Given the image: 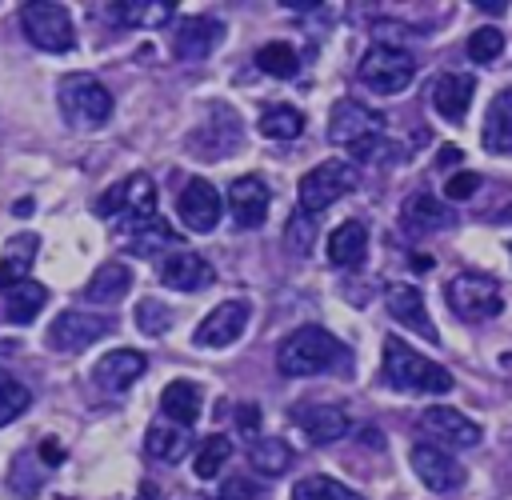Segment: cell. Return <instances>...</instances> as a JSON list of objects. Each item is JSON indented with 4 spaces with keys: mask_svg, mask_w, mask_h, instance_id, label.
Masks as SVG:
<instances>
[{
    "mask_svg": "<svg viewBox=\"0 0 512 500\" xmlns=\"http://www.w3.org/2000/svg\"><path fill=\"white\" fill-rule=\"evenodd\" d=\"M384 304H388V312H392L404 328H412V332H420L424 340L436 344V324H432V316H428V304H424V292H420V288H412V284H392V288L384 292Z\"/></svg>",
    "mask_w": 512,
    "mask_h": 500,
    "instance_id": "44dd1931",
    "label": "cell"
},
{
    "mask_svg": "<svg viewBox=\"0 0 512 500\" xmlns=\"http://www.w3.org/2000/svg\"><path fill=\"white\" fill-rule=\"evenodd\" d=\"M244 324H248V300H224L200 320L192 340H196V348H228L240 340Z\"/></svg>",
    "mask_w": 512,
    "mask_h": 500,
    "instance_id": "5bb4252c",
    "label": "cell"
},
{
    "mask_svg": "<svg viewBox=\"0 0 512 500\" xmlns=\"http://www.w3.org/2000/svg\"><path fill=\"white\" fill-rule=\"evenodd\" d=\"M312 216H304V212H296L292 220H288V248L292 252H308L312 248Z\"/></svg>",
    "mask_w": 512,
    "mask_h": 500,
    "instance_id": "ab89813d",
    "label": "cell"
},
{
    "mask_svg": "<svg viewBox=\"0 0 512 500\" xmlns=\"http://www.w3.org/2000/svg\"><path fill=\"white\" fill-rule=\"evenodd\" d=\"M352 348L344 340H336L328 328L304 324L296 332H288L276 348V368L284 376H320V372H336L348 368Z\"/></svg>",
    "mask_w": 512,
    "mask_h": 500,
    "instance_id": "6da1fadb",
    "label": "cell"
},
{
    "mask_svg": "<svg viewBox=\"0 0 512 500\" xmlns=\"http://www.w3.org/2000/svg\"><path fill=\"white\" fill-rule=\"evenodd\" d=\"M476 8H480V12H492V16L508 12V4H504V0H496V4H492V0H476Z\"/></svg>",
    "mask_w": 512,
    "mask_h": 500,
    "instance_id": "f6af8a7d",
    "label": "cell"
},
{
    "mask_svg": "<svg viewBox=\"0 0 512 500\" xmlns=\"http://www.w3.org/2000/svg\"><path fill=\"white\" fill-rule=\"evenodd\" d=\"M40 460L56 468V464L64 460V452H60V444H56V440H40Z\"/></svg>",
    "mask_w": 512,
    "mask_h": 500,
    "instance_id": "7bdbcfd3",
    "label": "cell"
},
{
    "mask_svg": "<svg viewBox=\"0 0 512 500\" xmlns=\"http://www.w3.org/2000/svg\"><path fill=\"white\" fill-rule=\"evenodd\" d=\"M380 128H384V116L368 104H356V100H340L328 116V140L344 144V148H352L368 136H380Z\"/></svg>",
    "mask_w": 512,
    "mask_h": 500,
    "instance_id": "7c38bea8",
    "label": "cell"
},
{
    "mask_svg": "<svg viewBox=\"0 0 512 500\" xmlns=\"http://www.w3.org/2000/svg\"><path fill=\"white\" fill-rule=\"evenodd\" d=\"M36 252H40V236L36 232H16L4 244V252H0V292H8L12 284L28 280V268L36 260Z\"/></svg>",
    "mask_w": 512,
    "mask_h": 500,
    "instance_id": "cb8c5ba5",
    "label": "cell"
},
{
    "mask_svg": "<svg viewBox=\"0 0 512 500\" xmlns=\"http://www.w3.org/2000/svg\"><path fill=\"white\" fill-rule=\"evenodd\" d=\"M500 52H504V32H500V28H476V32L468 36V56H472L476 64H492Z\"/></svg>",
    "mask_w": 512,
    "mask_h": 500,
    "instance_id": "f35d334b",
    "label": "cell"
},
{
    "mask_svg": "<svg viewBox=\"0 0 512 500\" xmlns=\"http://www.w3.org/2000/svg\"><path fill=\"white\" fill-rule=\"evenodd\" d=\"M364 252H368V228L360 220H344V224L332 228V236H328V260L336 268H356L364 260Z\"/></svg>",
    "mask_w": 512,
    "mask_h": 500,
    "instance_id": "4316f807",
    "label": "cell"
},
{
    "mask_svg": "<svg viewBox=\"0 0 512 500\" xmlns=\"http://www.w3.org/2000/svg\"><path fill=\"white\" fill-rule=\"evenodd\" d=\"M292 500H360L348 484H340L336 476H324V472H316V476H304V480H296V488H292Z\"/></svg>",
    "mask_w": 512,
    "mask_h": 500,
    "instance_id": "e575fe53",
    "label": "cell"
},
{
    "mask_svg": "<svg viewBox=\"0 0 512 500\" xmlns=\"http://www.w3.org/2000/svg\"><path fill=\"white\" fill-rule=\"evenodd\" d=\"M172 244H176V232H172L160 216H152V220H144V224L128 228V248H132L136 256H152V252L172 248Z\"/></svg>",
    "mask_w": 512,
    "mask_h": 500,
    "instance_id": "836d02e7",
    "label": "cell"
},
{
    "mask_svg": "<svg viewBox=\"0 0 512 500\" xmlns=\"http://www.w3.org/2000/svg\"><path fill=\"white\" fill-rule=\"evenodd\" d=\"M160 284L164 288H176V292H200L212 284V264L192 252V248H168L160 256Z\"/></svg>",
    "mask_w": 512,
    "mask_h": 500,
    "instance_id": "4fadbf2b",
    "label": "cell"
},
{
    "mask_svg": "<svg viewBox=\"0 0 512 500\" xmlns=\"http://www.w3.org/2000/svg\"><path fill=\"white\" fill-rule=\"evenodd\" d=\"M60 112L72 128H100L112 116V92L88 72L64 76L60 80Z\"/></svg>",
    "mask_w": 512,
    "mask_h": 500,
    "instance_id": "5b68a950",
    "label": "cell"
},
{
    "mask_svg": "<svg viewBox=\"0 0 512 500\" xmlns=\"http://www.w3.org/2000/svg\"><path fill=\"white\" fill-rule=\"evenodd\" d=\"M408 460H412V472L420 476V484L432 492H456L464 484V464L436 444H416Z\"/></svg>",
    "mask_w": 512,
    "mask_h": 500,
    "instance_id": "9a60e30c",
    "label": "cell"
},
{
    "mask_svg": "<svg viewBox=\"0 0 512 500\" xmlns=\"http://www.w3.org/2000/svg\"><path fill=\"white\" fill-rule=\"evenodd\" d=\"M176 212H180V220H184L188 232H212L220 224L224 200H220V192L204 176H192L180 188V196H176Z\"/></svg>",
    "mask_w": 512,
    "mask_h": 500,
    "instance_id": "8fae6325",
    "label": "cell"
},
{
    "mask_svg": "<svg viewBox=\"0 0 512 500\" xmlns=\"http://www.w3.org/2000/svg\"><path fill=\"white\" fill-rule=\"evenodd\" d=\"M136 324H140V332H148V336H164V332L172 328V308L160 304V300H152V296H144L140 308H136Z\"/></svg>",
    "mask_w": 512,
    "mask_h": 500,
    "instance_id": "74e56055",
    "label": "cell"
},
{
    "mask_svg": "<svg viewBox=\"0 0 512 500\" xmlns=\"http://www.w3.org/2000/svg\"><path fill=\"white\" fill-rule=\"evenodd\" d=\"M96 216L120 220L124 232L136 228V224H144V220H152V216H156V184H152V176L132 172V176H124L120 184H112L108 192H100Z\"/></svg>",
    "mask_w": 512,
    "mask_h": 500,
    "instance_id": "277c9868",
    "label": "cell"
},
{
    "mask_svg": "<svg viewBox=\"0 0 512 500\" xmlns=\"http://www.w3.org/2000/svg\"><path fill=\"white\" fill-rule=\"evenodd\" d=\"M256 484L252 480H244V476H232V480H224V488H220V500H256Z\"/></svg>",
    "mask_w": 512,
    "mask_h": 500,
    "instance_id": "b9f144b4",
    "label": "cell"
},
{
    "mask_svg": "<svg viewBox=\"0 0 512 500\" xmlns=\"http://www.w3.org/2000/svg\"><path fill=\"white\" fill-rule=\"evenodd\" d=\"M228 456H232V440L228 436H208L200 448H196V456H192V472L200 476V480H212L224 464H228Z\"/></svg>",
    "mask_w": 512,
    "mask_h": 500,
    "instance_id": "d590c367",
    "label": "cell"
},
{
    "mask_svg": "<svg viewBox=\"0 0 512 500\" xmlns=\"http://www.w3.org/2000/svg\"><path fill=\"white\" fill-rule=\"evenodd\" d=\"M292 420H296V428L304 432L308 444H336L352 428L348 412L336 408V404H304V408L292 412Z\"/></svg>",
    "mask_w": 512,
    "mask_h": 500,
    "instance_id": "ac0fdd59",
    "label": "cell"
},
{
    "mask_svg": "<svg viewBox=\"0 0 512 500\" xmlns=\"http://www.w3.org/2000/svg\"><path fill=\"white\" fill-rule=\"evenodd\" d=\"M220 40H224V24L216 16H184L176 24V36H172V56L176 60H204L216 52Z\"/></svg>",
    "mask_w": 512,
    "mask_h": 500,
    "instance_id": "e0dca14e",
    "label": "cell"
},
{
    "mask_svg": "<svg viewBox=\"0 0 512 500\" xmlns=\"http://www.w3.org/2000/svg\"><path fill=\"white\" fill-rule=\"evenodd\" d=\"M508 220H512V208H508Z\"/></svg>",
    "mask_w": 512,
    "mask_h": 500,
    "instance_id": "7dc6e473",
    "label": "cell"
},
{
    "mask_svg": "<svg viewBox=\"0 0 512 500\" xmlns=\"http://www.w3.org/2000/svg\"><path fill=\"white\" fill-rule=\"evenodd\" d=\"M356 184H360V172L348 160H324L312 172H304V180H300V212L316 216L328 204H336L340 196H348Z\"/></svg>",
    "mask_w": 512,
    "mask_h": 500,
    "instance_id": "52a82bcc",
    "label": "cell"
},
{
    "mask_svg": "<svg viewBox=\"0 0 512 500\" xmlns=\"http://www.w3.org/2000/svg\"><path fill=\"white\" fill-rule=\"evenodd\" d=\"M112 320L108 316H96V312H84V308H64L48 332H44V344L56 348V352H80L88 344H96L100 336H108Z\"/></svg>",
    "mask_w": 512,
    "mask_h": 500,
    "instance_id": "9c48e42d",
    "label": "cell"
},
{
    "mask_svg": "<svg viewBox=\"0 0 512 500\" xmlns=\"http://www.w3.org/2000/svg\"><path fill=\"white\" fill-rule=\"evenodd\" d=\"M360 84L376 96H396L416 80V56L400 44H372L360 56Z\"/></svg>",
    "mask_w": 512,
    "mask_h": 500,
    "instance_id": "3957f363",
    "label": "cell"
},
{
    "mask_svg": "<svg viewBox=\"0 0 512 500\" xmlns=\"http://www.w3.org/2000/svg\"><path fill=\"white\" fill-rule=\"evenodd\" d=\"M456 160H464L460 148H440V164H456Z\"/></svg>",
    "mask_w": 512,
    "mask_h": 500,
    "instance_id": "bcb514c9",
    "label": "cell"
},
{
    "mask_svg": "<svg viewBox=\"0 0 512 500\" xmlns=\"http://www.w3.org/2000/svg\"><path fill=\"white\" fill-rule=\"evenodd\" d=\"M444 296H448V308H452L460 320H468V324L492 320V316H500V308H504L500 284H496L492 276H484V272H456V276L448 280Z\"/></svg>",
    "mask_w": 512,
    "mask_h": 500,
    "instance_id": "8992f818",
    "label": "cell"
},
{
    "mask_svg": "<svg viewBox=\"0 0 512 500\" xmlns=\"http://www.w3.org/2000/svg\"><path fill=\"white\" fill-rule=\"evenodd\" d=\"M200 408H204V392H200L192 380H172V384H164V392H160V412H164L172 424H180V428L196 424Z\"/></svg>",
    "mask_w": 512,
    "mask_h": 500,
    "instance_id": "484cf974",
    "label": "cell"
},
{
    "mask_svg": "<svg viewBox=\"0 0 512 500\" xmlns=\"http://www.w3.org/2000/svg\"><path fill=\"white\" fill-rule=\"evenodd\" d=\"M248 464L260 476H284L292 468V448L284 440H276V436H264V440H256L248 448Z\"/></svg>",
    "mask_w": 512,
    "mask_h": 500,
    "instance_id": "4dcf8cb0",
    "label": "cell"
},
{
    "mask_svg": "<svg viewBox=\"0 0 512 500\" xmlns=\"http://www.w3.org/2000/svg\"><path fill=\"white\" fill-rule=\"evenodd\" d=\"M476 96V76L472 72H440L432 84H428V104L448 120V124H460L468 116V104Z\"/></svg>",
    "mask_w": 512,
    "mask_h": 500,
    "instance_id": "2e32d148",
    "label": "cell"
},
{
    "mask_svg": "<svg viewBox=\"0 0 512 500\" xmlns=\"http://www.w3.org/2000/svg\"><path fill=\"white\" fill-rule=\"evenodd\" d=\"M508 252H512V244H508Z\"/></svg>",
    "mask_w": 512,
    "mask_h": 500,
    "instance_id": "c3c4849f",
    "label": "cell"
},
{
    "mask_svg": "<svg viewBox=\"0 0 512 500\" xmlns=\"http://www.w3.org/2000/svg\"><path fill=\"white\" fill-rule=\"evenodd\" d=\"M420 428L432 436L436 448H476L480 444V424L472 416H464L460 408H448V404L424 408Z\"/></svg>",
    "mask_w": 512,
    "mask_h": 500,
    "instance_id": "30bf717a",
    "label": "cell"
},
{
    "mask_svg": "<svg viewBox=\"0 0 512 500\" xmlns=\"http://www.w3.org/2000/svg\"><path fill=\"white\" fill-rule=\"evenodd\" d=\"M256 420H260V416H256V408H252V404H244V408L236 412V424H240V432H256Z\"/></svg>",
    "mask_w": 512,
    "mask_h": 500,
    "instance_id": "ee69618b",
    "label": "cell"
},
{
    "mask_svg": "<svg viewBox=\"0 0 512 500\" xmlns=\"http://www.w3.org/2000/svg\"><path fill=\"white\" fill-rule=\"evenodd\" d=\"M476 188H480V176H476V172H456V176L444 184V196H448V200H468Z\"/></svg>",
    "mask_w": 512,
    "mask_h": 500,
    "instance_id": "60d3db41",
    "label": "cell"
},
{
    "mask_svg": "<svg viewBox=\"0 0 512 500\" xmlns=\"http://www.w3.org/2000/svg\"><path fill=\"white\" fill-rule=\"evenodd\" d=\"M188 448H192V432L188 428H180V424H152L148 432H144V452L152 456V460H164V464H176L180 456H188Z\"/></svg>",
    "mask_w": 512,
    "mask_h": 500,
    "instance_id": "f1b7e54d",
    "label": "cell"
},
{
    "mask_svg": "<svg viewBox=\"0 0 512 500\" xmlns=\"http://www.w3.org/2000/svg\"><path fill=\"white\" fill-rule=\"evenodd\" d=\"M304 132V112L292 104H272L260 112V136L268 140H296Z\"/></svg>",
    "mask_w": 512,
    "mask_h": 500,
    "instance_id": "d6a6232c",
    "label": "cell"
},
{
    "mask_svg": "<svg viewBox=\"0 0 512 500\" xmlns=\"http://www.w3.org/2000/svg\"><path fill=\"white\" fill-rule=\"evenodd\" d=\"M20 28L24 36L44 48V52H72L76 32H72V16L64 4H48V0H32L20 8Z\"/></svg>",
    "mask_w": 512,
    "mask_h": 500,
    "instance_id": "ba28073f",
    "label": "cell"
},
{
    "mask_svg": "<svg viewBox=\"0 0 512 500\" xmlns=\"http://www.w3.org/2000/svg\"><path fill=\"white\" fill-rule=\"evenodd\" d=\"M108 16L128 28H164L176 16V0H116L108 4Z\"/></svg>",
    "mask_w": 512,
    "mask_h": 500,
    "instance_id": "603a6c76",
    "label": "cell"
},
{
    "mask_svg": "<svg viewBox=\"0 0 512 500\" xmlns=\"http://www.w3.org/2000/svg\"><path fill=\"white\" fill-rule=\"evenodd\" d=\"M268 184L260 176H240L228 184V212L236 220V228H260L268 216Z\"/></svg>",
    "mask_w": 512,
    "mask_h": 500,
    "instance_id": "d6986e66",
    "label": "cell"
},
{
    "mask_svg": "<svg viewBox=\"0 0 512 500\" xmlns=\"http://www.w3.org/2000/svg\"><path fill=\"white\" fill-rule=\"evenodd\" d=\"M484 148L488 152H512V88L496 92V100L488 104L484 116Z\"/></svg>",
    "mask_w": 512,
    "mask_h": 500,
    "instance_id": "f546056e",
    "label": "cell"
},
{
    "mask_svg": "<svg viewBox=\"0 0 512 500\" xmlns=\"http://www.w3.org/2000/svg\"><path fill=\"white\" fill-rule=\"evenodd\" d=\"M144 368H148V356H144V352H136V348H112L108 356L96 360L92 380H96L104 392H124L128 384H136V380L144 376Z\"/></svg>",
    "mask_w": 512,
    "mask_h": 500,
    "instance_id": "ffe728a7",
    "label": "cell"
},
{
    "mask_svg": "<svg viewBox=\"0 0 512 500\" xmlns=\"http://www.w3.org/2000/svg\"><path fill=\"white\" fill-rule=\"evenodd\" d=\"M28 404H32V392H28L20 380L4 376V380H0V428L12 424L20 412H28Z\"/></svg>",
    "mask_w": 512,
    "mask_h": 500,
    "instance_id": "8d00e7d4",
    "label": "cell"
},
{
    "mask_svg": "<svg viewBox=\"0 0 512 500\" xmlns=\"http://www.w3.org/2000/svg\"><path fill=\"white\" fill-rule=\"evenodd\" d=\"M384 380L396 392H420V396H440V392L452 388L448 368H440L436 360L420 356L400 336H388L384 340Z\"/></svg>",
    "mask_w": 512,
    "mask_h": 500,
    "instance_id": "7a4b0ae2",
    "label": "cell"
},
{
    "mask_svg": "<svg viewBox=\"0 0 512 500\" xmlns=\"http://www.w3.org/2000/svg\"><path fill=\"white\" fill-rule=\"evenodd\" d=\"M400 220L412 232H440V228L456 224V212L448 208V200H436L432 192H412L400 208Z\"/></svg>",
    "mask_w": 512,
    "mask_h": 500,
    "instance_id": "7402d4cb",
    "label": "cell"
},
{
    "mask_svg": "<svg viewBox=\"0 0 512 500\" xmlns=\"http://www.w3.org/2000/svg\"><path fill=\"white\" fill-rule=\"evenodd\" d=\"M256 68L276 76V80H292L300 72V56L288 40H268L264 48H256Z\"/></svg>",
    "mask_w": 512,
    "mask_h": 500,
    "instance_id": "1f68e13d",
    "label": "cell"
},
{
    "mask_svg": "<svg viewBox=\"0 0 512 500\" xmlns=\"http://www.w3.org/2000/svg\"><path fill=\"white\" fill-rule=\"evenodd\" d=\"M0 300H4L0 308H4L8 324H32L40 316V308L48 304V288L40 280H20L8 292H0Z\"/></svg>",
    "mask_w": 512,
    "mask_h": 500,
    "instance_id": "d4e9b609",
    "label": "cell"
},
{
    "mask_svg": "<svg viewBox=\"0 0 512 500\" xmlns=\"http://www.w3.org/2000/svg\"><path fill=\"white\" fill-rule=\"evenodd\" d=\"M128 288H132L128 264L108 260V264H100V268L92 272V280L84 284V300H88V304H116L120 296H128Z\"/></svg>",
    "mask_w": 512,
    "mask_h": 500,
    "instance_id": "83f0119b",
    "label": "cell"
}]
</instances>
